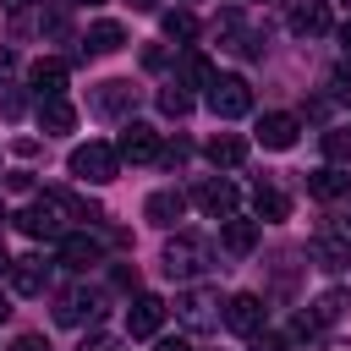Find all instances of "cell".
I'll return each instance as SVG.
<instances>
[{"label": "cell", "instance_id": "obj_7", "mask_svg": "<svg viewBox=\"0 0 351 351\" xmlns=\"http://www.w3.org/2000/svg\"><path fill=\"white\" fill-rule=\"evenodd\" d=\"M159 324H165V296L137 291L132 307H126V335H132V340H148V335H159Z\"/></svg>", "mask_w": 351, "mask_h": 351}, {"label": "cell", "instance_id": "obj_46", "mask_svg": "<svg viewBox=\"0 0 351 351\" xmlns=\"http://www.w3.org/2000/svg\"><path fill=\"white\" fill-rule=\"evenodd\" d=\"M0 219H5V208H0Z\"/></svg>", "mask_w": 351, "mask_h": 351}, {"label": "cell", "instance_id": "obj_27", "mask_svg": "<svg viewBox=\"0 0 351 351\" xmlns=\"http://www.w3.org/2000/svg\"><path fill=\"white\" fill-rule=\"evenodd\" d=\"M38 27H44L49 38H71V22H66V11H60V5H49V11L38 16Z\"/></svg>", "mask_w": 351, "mask_h": 351}, {"label": "cell", "instance_id": "obj_10", "mask_svg": "<svg viewBox=\"0 0 351 351\" xmlns=\"http://www.w3.org/2000/svg\"><path fill=\"white\" fill-rule=\"evenodd\" d=\"M192 203H197L203 214H214V219H230L236 203H241V192H236L230 181H197V186H192Z\"/></svg>", "mask_w": 351, "mask_h": 351}, {"label": "cell", "instance_id": "obj_34", "mask_svg": "<svg viewBox=\"0 0 351 351\" xmlns=\"http://www.w3.org/2000/svg\"><path fill=\"white\" fill-rule=\"evenodd\" d=\"M5 186H11V192H27V186H33V170H11Z\"/></svg>", "mask_w": 351, "mask_h": 351}, {"label": "cell", "instance_id": "obj_42", "mask_svg": "<svg viewBox=\"0 0 351 351\" xmlns=\"http://www.w3.org/2000/svg\"><path fill=\"white\" fill-rule=\"evenodd\" d=\"M0 274H11V252L5 247H0Z\"/></svg>", "mask_w": 351, "mask_h": 351}, {"label": "cell", "instance_id": "obj_1", "mask_svg": "<svg viewBox=\"0 0 351 351\" xmlns=\"http://www.w3.org/2000/svg\"><path fill=\"white\" fill-rule=\"evenodd\" d=\"M66 219H71L66 192H49V197H38L16 214V230H27L33 241H55V236H66Z\"/></svg>", "mask_w": 351, "mask_h": 351}, {"label": "cell", "instance_id": "obj_33", "mask_svg": "<svg viewBox=\"0 0 351 351\" xmlns=\"http://www.w3.org/2000/svg\"><path fill=\"white\" fill-rule=\"evenodd\" d=\"M143 66H148V71H165V66H170V49L148 44V49H143Z\"/></svg>", "mask_w": 351, "mask_h": 351}, {"label": "cell", "instance_id": "obj_23", "mask_svg": "<svg viewBox=\"0 0 351 351\" xmlns=\"http://www.w3.org/2000/svg\"><path fill=\"white\" fill-rule=\"evenodd\" d=\"M252 208H258V219H285V214H291V197H285L280 186H263V181H258Z\"/></svg>", "mask_w": 351, "mask_h": 351}, {"label": "cell", "instance_id": "obj_16", "mask_svg": "<svg viewBox=\"0 0 351 351\" xmlns=\"http://www.w3.org/2000/svg\"><path fill=\"white\" fill-rule=\"evenodd\" d=\"M11 285L22 296H44L49 291V263L44 258H11Z\"/></svg>", "mask_w": 351, "mask_h": 351}, {"label": "cell", "instance_id": "obj_22", "mask_svg": "<svg viewBox=\"0 0 351 351\" xmlns=\"http://www.w3.org/2000/svg\"><path fill=\"white\" fill-rule=\"evenodd\" d=\"M324 27H329V5H324V0H307V5L291 11V33L307 38V33H324Z\"/></svg>", "mask_w": 351, "mask_h": 351}, {"label": "cell", "instance_id": "obj_43", "mask_svg": "<svg viewBox=\"0 0 351 351\" xmlns=\"http://www.w3.org/2000/svg\"><path fill=\"white\" fill-rule=\"evenodd\" d=\"M0 71H11V55H5V49H0Z\"/></svg>", "mask_w": 351, "mask_h": 351}, {"label": "cell", "instance_id": "obj_9", "mask_svg": "<svg viewBox=\"0 0 351 351\" xmlns=\"http://www.w3.org/2000/svg\"><path fill=\"white\" fill-rule=\"evenodd\" d=\"M99 258H104V241H99V236H88V230H71V236H60V269H71V274H88Z\"/></svg>", "mask_w": 351, "mask_h": 351}, {"label": "cell", "instance_id": "obj_38", "mask_svg": "<svg viewBox=\"0 0 351 351\" xmlns=\"http://www.w3.org/2000/svg\"><path fill=\"white\" fill-rule=\"evenodd\" d=\"M33 5H38V0H5V11H11V16H22V11H33Z\"/></svg>", "mask_w": 351, "mask_h": 351}, {"label": "cell", "instance_id": "obj_25", "mask_svg": "<svg viewBox=\"0 0 351 351\" xmlns=\"http://www.w3.org/2000/svg\"><path fill=\"white\" fill-rule=\"evenodd\" d=\"M340 313H346V291H324V296L313 302V318H318V324H335Z\"/></svg>", "mask_w": 351, "mask_h": 351}, {"label": "cell", "instance_id": "obj_15", "mask_svg": "<svg viewBox=\"0 0 351 351\" xmlns=\"http://www.w3.org/2000/svg\"><path fill=\"white\" fill-rule=\"evenodd\" d=\"M77 126V110L60 99V93H49V99H38V132L44 137H66Z\"/></svg>", "mask_w": 351, "mask_h": 351}, {"label": "cell", "instance_id": "obj_39", "mask_svg": "<svg viewBox=\"0 0 351 351\" xmlns=\"http://www.w3.org/2000/svg\"><path fill=\"white\" fill-rule=\"evenodd\" d=\"M159 351H192V340H181V335H176V340H159Z\"/></svg>", "mask_w": 351, "mask_h": 351}, {"label": "cell", "instance_id": "obj_24", "mask_svg": "<svg viewBox=\"0 0 351 351\" xmlns=\"http://www.w3.org/2000/svg\"><path fill=\"white\" fill-rule=\"evenodd\" d=\"M324 154H329L335 165H351V126H335V132H324Z\"/></svg>", "mask_w": 351, "mask_h": 351}, {"label": "cell", "instance_id": "obj_28", "mask_svg": "<svg viewBox=\"0 0 351 351\" xmlns=\"http://www.w3.org/2000/svg\"><path fill=\"white\" fill-rule=\"evenodd\" d=\"M159 110H165V115H186V110H192V99L170 82V88H159Z\"/></svg>", "mask_w": 351, "mask_h": 351}, {"label": "cell", "instance_id": "obj_5", "mask_svg": "<svg viewBox=\"0 0 351 351\" xmlns=\"http://www.w3.org/2000/svg\"><path fill=\"white\" fill-rule=\"evenodd\" d=\"M104 296L99 291H88V285H71V291H60L55 296V324H66V329H82V324H93L104 307H99Z\"/></svg>", "mask_w": 351, "mask_h": 351}, {"label": "cell", "instance_id": "obj_20", "mask_svg": "<svg viewBox=\"0 0 351 351\" xmlns=\"http://www.w3.org/2000/svg\"><path fill=\"white\" fill-rule=\"evenodd\" d=\"M121 44H126V27L104 16V22H93V27H88V38H82V55H115Z\"/></svg>", "mask_w": 351, "mask_h": 351}, {"label": "cell", "instance_id": "obj_17", "mask_svg": "<svg viewBox=\"0 0 351 351\" xmlns=\"http://www.w3.org/2000/svg\"><path fill=\"white\" fill-rule=\"evenodd\" d=\"M27 82H33V93H38V99H49V93H66V60H55V55L33 60V66H27Z\"/></svg>", "mask_w": 351, "mask_h": 351}, {"label": "cell", "instance_id": "obj_4", "mask_svg": "<svg viewBox=\"0 0 351 351\" xmlns=\"http://www.w3.org/2000/svg\"><path fill=\"white\" fill-rule=\"evenodd\" d=\"M208 110H214L219 121L247 115V110H252V88H247V77H214V82H208Z\"/></svg>", "mask_w": 351, "mask_h": 351}, {"label": "cell", "instance_id": "obj_44", "mask_svg": "<svg viewBox=\"0 0 351 351\" xmlns=\"http://www.w3.org/2000/svg\"><path fill=\"white\" fill-rule=\"evenodd\" d=\"M71 5H104V0H71Z\"/></svg>", "mask_w": 351, "mask_h": 351}, {"label": "cell", "instance_id": "obj_40", "mask_svg": "<svg viewBox=\"0 0 351 351\" xmlns=\"http://www.w3.org/2000/svg\"><path fill=\"white\" fill-rule=\"evenodd\" d=\"M154 5H159V0H132V11H154Z\"/></svg>", "mask_w": 351, "mask_h": 351}, {"label": "cell", "instance_id": "obj_11", "mask_svg": "<svg viewBox=\"0 0 351 351\" xmlns=\"http://www.w3.org/2000/svg\"><path fill=\"white\" fill-rule=\"evenodd\" d=\"M181 214H186V192H176V186H159V192L143 197V219L159 225V230H170Z\"/></svg>", "mask_w": 351, "mask_h": 351}, {"label": "cell", "instance_id": "obj_29", "mask_svg": "<svg viewBox=\"0 0 351 351\" xmlns=\"http://www.w3.org/2000/svg\"><path fill=\"white\" fill-rule=\"evenodd\" d=\"M186 82H197V88H208V82H214V66H208V55H186Z\"/></svg>", "mask_w": 351, "mask_h": 351}, {"label": "cell", "instance_id": "obj_2", "mask_svg": "<svg viewBox=\"0 0 351 351\" xmlns=\"http://www.w3.org/2000/svg\"><path fill=\"white\" fill-rule=\"evenodd\" d=\"M159 263H165V274H170V280H192V274H203V269L214 263V247H208L203 236L181 230V236H170V241H165Z\"/></svg>", "mask_w": 351, "mask_h": 351}, {"label": "cell", "instance_id": "obj_13", "mask_svg": "<svg viewBox=\"0 0 351 351\" xmlns=\"http://www.w3.org/2000/svg\"><path fill=\"white\" fill-rule=\"evenodd\" d=\"M225 324H230L236 335H252V329H263V296H252V291H236V296L225 302Z\"/></svg>", "mask_w": 351, "mask_h": 351}, {"label": "cell", "instance_id": "obj_31", "mask_svg": "<svg viewBox=\"0 0 351 351\" xmlns=\"http://www.w3.org/2000/svg\"><path fill=\"white\" fill-rule=\"evenodd\" d=\"M329 88H335V99H351V60H340L329 71Z\"/></svg>", "mask_w": 351, "mask_h": 351}, {"label": "cell", "instance_id": "obj_14", "mask_svg": "<svg viewBox=\"0 0 351 351\" xmlns=\"http://www.w3.org/2000/svg\"><path fill=\"white\" fill-rule=\"evenodd\" d=\"M219 247H225L230 258H247V252L258 247V219H241V214L219 219Z\"/></svg>", "mask_w": 351, "mask_h": 351}, {"label": "cell", "instance_id": "obj_41", "mask_svg": "<svg viewBox=\"0 0 351 351\" xmlns=\"http://www.w3.org/2000/svg\"><path fill=\"white\" fill-rule=\"evenodd\" d=\"M340 44H346V55H351V22H346V27H340Z\"/></svg>", "mask_w": 351, "mask_h": 351}, {"label": "cell", "instance_id": "obj_18", "mask_svg": "<svg viewBox=\"0 0 351 351\" xmlns=\"http://www.w3.org/2000/svg\"><path fill=\"white\" fill-rule=\"evenodd\" d=\"M307 192H313V197H324V203H335V197H351V170H340V165H324V170H313V176H307Z\"/></svg>", "mask_w": 351, "mask_h": 351}, {"label": "cell", "instance_id": "obj_3", "mask_svg": "<svg viewBox=\"0 0 351 351\" xmlns=\"http://www.w3.org/2000/svg\"><path fill=\"white\" fill-rule=\"evenodd\" d=\"M66 170H71L77 181H88V186H104V181H115L121 154H115L110 143H77V148H71V159H66Z\"/></svg>", "mask_w": 351, "mask_h": 351}, {"label": "cell", "instance_id": "obj_35", "mask_svg": "<svg viewBox=\"0 0 351 351\" xmlns=\"http://www.w3.org/2000/svg\"><path fill=\"white\" fill-rule=\"evenodd\" d=\"M11 351H49V340H44V335H22Z\"/></svg>", "mask_w": 351, "mask_h": 351}, {"label": "cell", "instance_id": "obj_19", "mask_svg": "<svg viewBox=\"0 0 351 351\" xmlns=\"http://www.w3.org/2000/svg\"><path fill=\"white\" fill-rule=\"evenodd\" d=\"M214 307H219V302H214L208 291H186V296L176 302V313H181L192 329H214V324H219V313H214Z\"/></svg>", "mask_w": 351, "mask_h": 351}, {"label": "cell", "instance_id": "obj_36", "mask_svg": "<svg viewBox=\"0 0 351 351\" xmlns=\"http://www.w3.org/2000/svg\"><path fill=\"white\" fill-rule=\"evenodd\" d=\"M0 115H22V93H0Z\"/></svg>", "mask_w": 351, "mask_h": 351}, {"label": "cell", "instance_id": "obj_30", "mask_svg": "<svg viewBox=\"0 0 351 351\" xmlns=\"http://www.w3.org/2000/svg\"><path fill=\"white\" fill-rule=\"evenodd\" d=\"M318 335H324V324H318L313 313H296V324H291V340L302 346V340H318Z\"/></svg>", "mask_w": 351, "mask_h": 351}, {"label": "cell", "instance_id": "obj_6", "mask_svg": "<svg viewBox=\"0 0 351 351\" xmlns=\"http://www.w3.org/2000/svg\"><path fill=\"white\" fill-rule=\"evenodd\" d=\"M88 110H93V115H132V110H137V88H132L126 77H110V82H99V88L88 93Z\"/></svg>", "mask_w": 351, "mask_h": 351}, {"label": "cell", "instance_id": "obj_21", "mask_svg": "<svg viewBox=\"0 0 351 351\" xmlns=\"http://www.w3.org/2000/svg\"><path fill=\"white\" fill-rule=\"evenodd\" d=\"M203 154H208V159H214V165H225V170H230V165H241V159H247V143H241V137H236V132H214V137H208V148H203Z\"/></svg>", "mask_w": 351, "mask_h": 351}, {"label": "cell", "instance_id": "obj_8", "mask_svg": "<svg viewBox=\"0 0 351 351\" xmlns=\"http://www.w3.org/2000/svg\"><path fill=\"white\" fill-rule=\"evenodd\" d=\"M115 154H121V159H132V165H154L165 148H159V132H154V126H143V121H126V132H121Z\"/></svg>", "mask_w": 351, "mask_h": 351}, {"label": "cell", "instance_id": "obj_26", "mask_svg": "<svg viewBox=\"0 0 351 351\" xmlns=\"http://www.w3.org/2000/svg\"><path fill=\"white\" fill-rule=\"evenodd\" d=\"M165 33L170 38H197V16L192 11H165Z\"/></svg>", "mask_w": 351, "mask_h": 351}, {"label": "cell", "instance_id": "obj_45", "mask_svg": "<svg viewBox=\"0 0 351 351\" xmlns=\"http://www.w3.org/2000/svg\"><path fill=\"white\" fill-rule=\"evenodd\" d=\"M5 313H11V307H5V296H0V318H5Z\"/></svg>", "mask_w": 351, "mask_h": 351}, {"label": "cell", "instance_id": "obj_12", "mask_svg": "<svg viewBox=\"0 0 351 351\" xmlns=\"http://www.w3.org/2000/svg\"><path fill=\"white\" fill-rule=\"evenodd\" d=\"M296 132H302V121H296V115H285V110L258 115V143H263V148H274V154H285V148L296 143Z\"/></svg>", "mask_w": 351, "mask_h": 351}, {"label": "cell", "instance_id": "obj_37", "mask_svg": "<svg viewBox=\"0 0 351 351\" xmlns=\"http://www.w3.org/2000/svg\"><path fill=\"white\" fill-rule=\"evenodd\" d=\"M110 280H115V285H121V291H137V269H115V274H110Z\"/></svg>", "mask_w": 351, "mask_h": 351}, {"label": "cell", "instance_id": "obj_32", "mask_svg": "<svg viewBox=\"0 0 351 351\" xmlns=\"http://www.w3.org/2000/svg\"><path fill=\"white\" fill-rule=\"evenodd\" d=\"M247 340H252V346H247V351H291V346H285V340H280V335H269V329H252V335H247Z\"/></svg>", "mask_w": 351, "mask_h": 351}]
</instances>
